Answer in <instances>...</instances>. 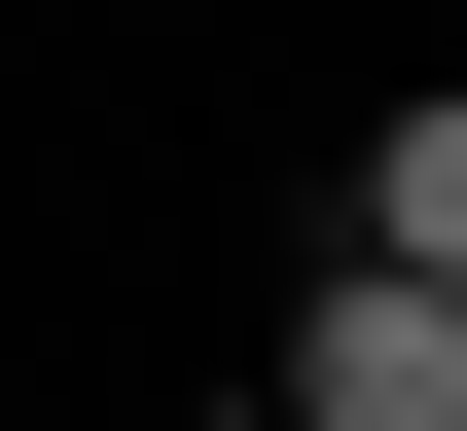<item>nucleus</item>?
I'll use <instances>...</instances> for the list:
<instances>
[{
  "instance_id": "1",
  "label": "nucleus",
  "mask_w": 467,
  "mask_h": 431,
  "mask_svg": "<svg viewBox=\"0 0 467 431\" xmlns=\"http://www.w3.org/2000/svg\"><path fill=\"white\" fill-rule=\"evenodd\" d=\"M252 431H467V251H324L288 288V395Z\"/></svg>"
}]
</instances>
